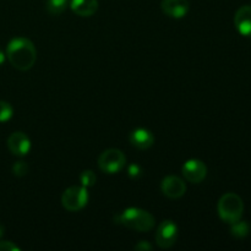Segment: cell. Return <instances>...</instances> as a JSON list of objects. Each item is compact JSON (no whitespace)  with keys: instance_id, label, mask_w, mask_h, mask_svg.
Masks as SVG:
<instances>
[{"instance_id":"cell-17","label":"cell","mask_w":251,"mask_h":251,"mask_svg":"<svg viewBox=\"0 0 251 251\" xmlns=\"http://www.w3.org/2000/svg\"><path fill=\"white\" fill-rule=\"evenodd\" d=\"M14 115V109L11 104L5 100H0V123L9 122Z\"/></svg>"},{"instance_id":"cell-6","label":"cell","mask_w":251,"mask_h":251,"mask_svg":"<svg viewBox=\"0 0 251 251\" xmlns=\"http://www.w3.org/2000/svg\"><path fill=\"white\" fill-rule=\"evenodd\" d=\"M178 239V226L171 220L163 221L156 232V244L161 249H169Z\"/></svg>"},{"instance_id":"cell-12","label":"cell","mask_w":251,"mask_h":251,"mask_svg":"<svg viewBox=\"0 0 251 251\" xmlns=\"http://www.w3.org/2000/svg\"><path fill=\"white\" fill-rule=\"evenodd\" d=\"M130 142L136 149L147 150L154 144V136L150 130L145 129V127H139L130 134Z\"/></svg>"},{"instance_id":"cell-13","label":"cell","mask_w":251,"mask_h":251,"mask_svg":"<svg viewBox=\"0 0 251 251\" xmlns=\"http://www.w3.org/2000/svg\"><path fill=\"white\" fill-rule=\"evenodd\" d=\"M70 7L81 17H90L98 10L97 0H71Z\"/></svg>"},{"instance_id":"cell-19","label":"cell","mask_w":251,"mask_h":251,"mask_svg":"<svg viewBox=\"0 0 251 251\" xmlns=\"http://www.w3.org/2000/svg\"><path fill=\"white\" fill-rule=\"evenodd\" d=\"M127 174H129L130 178L137 179L142 176V169L140 168L137 164H131V166H129V168H127Z\"/></svg>"},{"instance_id":"cell-3","label":"cell","mask_w":251,"mask_h":251,"mask_svg":"<svg viewBox=\"0 0 251 251\" xmlns=\"http://www.w3.org/2000/svg\"><path fill=\"white\" fill-rule=\"evenodd\" d=\"M217 210L221 220L228 225H232L242 220L243 212H244V202L237 194L227 193L218 201Z\"/></svg>"},{"instance_id":"cell-8","label":"cell","mask_w":251,"mask_h":251,"mask_svg":"<svg viewBox=\"0 0 251 251\" xmlns=\"http://www.w3.org/2000/svg\"><path fill=\"white\" fill-rule=\"evenodd\" d=\"M7 149L15 156L24 157L28 154L31 150V140L24 132L15 131L7 139Z\"/></svg>"},{"instance_id":"cell-23","label":"cell","mask_w":251,"mask_h":251,"mask_svg":"<svg viewBox=\"0 0 251 251\" xmlns=\"http://www.w3.org/2000/svg\"><path fill=\"white\" fill-rule=\"evenodd\" d=\"M4 232H5V228H4V226H2L1 223H0V238H1L2 235H4Z\"/></svg>"},{"instance_id":"cell-11","label":"cell","mask_w":251,"mask_h":251,"mask_svg":"<svg viewBox=\"0 0 251 251\" xmlns=\"http://www.w3.org/2000/svg\"><path fill=\"white\" fill-rule=\"evenodd\" d=\"M234 25L242 36L251 37V5H243L237 10Z\"/></svg>"},{"instance_id":"cell-15","label":"cell","mask_w":251,"mask_h":251,"mask_svg":"<svg viewBox=\"0 0 251 251\" xmlns=\"http://www.w3.org/2000/svg\"><path fill=\"white\" fill-rule=\"evenodd\" d=\"M69 0H47L46 9L50 15H60L68 6Z\"/></svg>"},{"instance_id":"cell-21","label":"cell","mask_w":251,"mask_h":251,"mask_svg":"<svg viewBox=\"0 0 251 251\" xmlns=\"http://www.w3.org/2000/svg\"><path fill=\"white\" fill-rule=\"evenodd\" d=\"M134 249L137 251H150L152 250V245L150 244L149 242H144V240H142V242H140L139 244L135 245Z\"/></svg>"},{"instance_id":"cell-2","label":"cell","mask_w":251,"mask_h":251,"mask_svg":"<svg viewBox=\"0 0 251 251\" xmlns=\"http://www.w3.org/2000/svg\"><path fill=\"white\" fill-rule=\"evenodd\" d=\"M115 222L137 232H150L154 227V217L146 210L129 207L115 217Z\"/></svg>"},{"instance_id":"cell-18","label":"cell","mask_w":251,"mask_h":251,"mask_svg":"<svg viewBox=\"0 0 251 251\" xmlns=\"http://www.w3.org/2000/svg\"><path fill=\"white\" fill-rule=\"evenodd\" d=\"M28 171H29L28 164L24 161L15 162L14 166H12V173H14V176H17V178H22V176H25L27 173H28Z\"/></svg>"},{"instance_id":"cell-14","label":"cell","mask_w":251,"mask_h":251,"mask_svg":"<svg viewBox=\"0 0 251 251\" xmlns=\"http://www.w3.org/2000/svg\"><path fill=\"white\" fill-rule=\"evenodd\" d=\"M232 228H230V233H232L233 237L238 238V239H242L249 235L250 233V225L245 221H237V222L232 223Z\"/></svg>"},{"instance_id":"cell-16","label":"cell","mask_w":251,"mask_h":251,"mask_svg":"<svg viewBox=\"0 0 251 251\" xmlns=\"http://www.w3.org/2000/svg\"><path fill=\"white\" fill-rule=\"evenodd\" d=\"M96 181H97V176L91 169H86L80 174V183L85 188H91V186L95 185Z\"/></svg>"},{"instance_id":"cell-22","label":"cell","mask_w":251,"mask_h":251,"mask_svg":"<svg viewBox=\"0 0 251 251\" xmlns=\"http://www.w3.org/2000/svg\"><path fill=\"white\" fill-rule=\"evenodd\" d=\"M5 54H4V51L1 50V49H0V66L2 65V64H4V61H5Z\"/></svg>"},{"instance_id":"cell-7","label":"cell","mask_w":251,"mask_h":251,"mask_svg":"<svg viewBox=\"0 0 251 251\" xmlns=\"http://www.w3.org/2000/svg\"><path fill=\"white\" fill-rule=\"evenodd\" d=\"M181 172L186 180L193 184H199L207 176V167L200 159H189L184 163Z\"/></svg>"},{"instance_id":"cell-10","label":"cell","mask_w":251,"mask_h":251,"mask_svg":"<svg viewBox=\"0 0 251 251\" xmlns=\"http://www.w3.org/2000/svg\"><path fill=\"white\" fill-rule=\"evenodd\" d=\"M161 9L171 19H183L190 10L188 0H162Z\"/></svg>"},{"instance_id":"cell-20","label":"cell","mask_w":251,"mask_h":251,"mask_svg":"<svg viewBox=\"0 0 251 251\" xmlns=\"http://www.w3.org/2000/svg\"><path fill=\"white\" fill-rule=\"evenodd\" d=\"M20 248L16 244L9 240H2L0 242V251H19Z\"/></svg>"},{"instance_id":"cell-1","label":"cell","mask_w":251,"mask_h":251,"mask_svg":"<svg viewBox=\"0 0 251 251\" xmlns=\"http://www.w3.org/2000/svg\"><path fill=\"white\" fill-rule=\"evenodd\" d=\"M6 56L15 69L27 71L33 68L37 60V50L29 39L17 37L11 39L6 47Z\"/></svg>"},{"instance_id":"cell-4","label":"cell","mask_w":251,"mask_h":251,"mask_svg":"<svg viewBox=\"0 0 251 251\" xmlns=\"http://www.w3.org/2000/svg\"><path fill=\"white\" fill-rule=\"evenodd\" d=\"M88 191L85 186L74 185L66 189L61 195V205L70 212L80 211L87 205Z\"/></svg>"},{"instance_id":"cell-9","label":"cell","mask_w":251,"mask_h":251,"mask_svg":"<svg viewBox=\"0 0 251 251\" xmlns=\"http://www.w3.org/2000/svg\"><path fill=\"white\" fill-rule=\"evenodd\" d=\"M161 190L163 195L169 199H179L185 194L186 185L181 178L176 176H168L162 180Z\"/></svg>"},{"instance_id":"cell-5","label":"cell","mask_w":251,"mask_h":251,"mask_svg":"<svg viewBox=\"0 0 251 251\" xmlns=\"http://www.w3.org/2000/svg\"><path fill=\"white\" fill-rule=\"evenodd\" d=\"M126 157L120 150L108 149L100 153L98 158V167L107 174H117L125 167Z\"/></svg>"}]
</instances>
